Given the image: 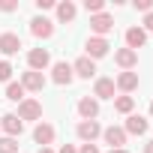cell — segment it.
I'll return each mask as SVG.
<instances>
[{
	"mask_svg": "<svg viewBox=\"0 0 153 153\" xmlns=\"http://www.w3.org/2000/svg\"><path fill=\"white\" fill-rule=\"evenodd\" d=\"M78 114H81V120H96L99 117V102L93 96H81L78 99Z\"/></svg>",
	"mask_w": 153,
	"mask_h": 153,
	"instance_id": "obj_14",
	"label": "cell"
},
{
	"mask_svg": "<svg viewBox=\"0 0 153 153\" xmlns=\"http://www.w3.org/2000/svg\"><path fill=\"white\" fill-rule=\"evenodd\" d=\"M147 126H150L147 117H141V114H129L126 123H123V132H126V135H144Z\"/></svg>",
	"mask_w": 153,
	"mask_h": 153,
	"instance_id": "obj_15",
	"label": "cell"
},
{
	"mask_svg": "<svg viewBox=\"0 0 153 153\" xmlns=\"http://www.w3.org/2000/svg\"><path fill=\"white\" fill-rule=\"evenodd\" d=\"M18 120H42V102L39 99H24L18 102Z\"/></svg>",
	"mask_w": 153,
	"mask_h": 153,
	"instance_id": "obj_5",
	"label": "cell"
},
{
	"mask_svg": "<svg viewBox=\"0 0 153 153\" xmlns=\"http://www.w3.org/2000/svg\"><path fill=\"white\" fill-rule=\"evenodd\" d=\"M57 153H78V150H75V147H72V144H63V147H60V150H57Z\"/></svg>",
	"mask_w": 153,
	"mask_h": 153,
	"instance_id": "obj_31",
	"label": "cell"
},
{
	"mask_svg": "<svg viewBox=\"0 0 153 153\" xmlns=\"http://www.w3.org/2000/svg\"><path fill=\"white\" fill-rule=\"evenodd\" d=\"M21 36L18 33H0V54H18Z\"/></svg>",
	"mask_w": 153,
	"mask_h": 153,
	"instance_id": "obj_18",
	"label": "cell"
},
{
	"mask_svg": "<svg viewBox=\"0 0 153 153\" xmlns=\"http://www.w3.org/2000/svg\"><path fill=\"white\" fill-rule=\"evenodd\" d=\"M114 63H117L123 72H132V69L138 66V51H132V48H117V51H114Z\"/></svg>",
	"mask_w": 153,
	"mask_h": 153,
	"instance_id": "obj_8",
	"label": "cell"
},
{
	"mask_svg": "<svg viewBox=\"0 0 153 153\" xmlns=\"http://www.w3.org/2000/svg\"><path fill=\"white\" fill-rule=\"evenodd\" d=\"M144 153H153V141H147V144H144Z\"/></svg>",
	"mask_w": 153,
	"mask_h": 153,
	"instance_id": "obj_32",
	"label": "cell"
},
{
	"mask_svg": "<svg viewBox=\"0 0 153 153\" xmlns=\"http://www.w3.org/2000/svg\"><path fill=\"white\" fill-rule=\"evenodd\" d=\"M30 33L36 39H51L54 36V21H48L45 15H36V18H30Z\"/></svg>",
	"mask_w": 153,
	"mask_h": 153,
	"instance_id": "obj_6",
	"label": "cell"
},
{
	"mask_svg": "<svg viewBox=\"0 0 153 153\" xmlns=\"http://www.w3.org/2000/svg\"><path fill=\"white\" fill-rule=\"evenodd\" d=\"M75 135H78L84 144H93L102 135V126H99V120H81L78 126H75Z\"/></svg>",
	"mask_w": 153,
	"mask_h": 153,
	"instance_id": "obj_2",
	"label": "cell"
},
{
	"mask_svg": "<svg viewBox=\"0 0 153 153\" xmlns=\"http://www.w3.org/2000/svg\"><path fill=\"white\" fill-rule=\"evenodd\" d=\"M90 30H93V36H108L111 30H114V18L108 15V12H99V15H90Z\"/></svg>",
	"mask_w": 153,
	"mask_h": 153,
	"instance_id": "obj_3",
	"label": "cell"
},
{
	"mask_svg": "<svg viewBox=\"0 0 153 153\" xmlns=\"http://www.w3.org/2000/svg\"><path fill=\"white\" fill-rule=\"evenodd\" d=\"M84 48H87V54H84V57H90V60L96 63L99 57H105V54H108V48H111V42H108V39H102V36H90Z\"/></svg>",
	"mask_w": 153,
	"mask_h": 153,
	"instance_id": "obj_7",
	"label": "cell"
},
{
	"mask_svg": "<svg viewBox=\"0 0 153 153\" xmlns=\"http://www.w3.org/2000/svg\"><path fill=\"white\" fill-rule=\"evenodd\" d=\"M12 72H15V69H12L9 60H0V81H9V78H12Z\"/></svg>",
	"mask_w": 153,
	"mask_h": 153,
	"instance_id": "obj_25",
	"label": "cell"
},
{
	"mask_svg": "<svg viewBox=\"0 0 153 153\" xmlns=\"http://www.w3.org/2000/svg\"><path fill=\"white\" fill-rule=\"evenodd\" d=\"M114 87H117L123 96H129L132 90H138V72H120L117 81H114Z\"/></svg>",
	"mask_w": 153,
	"mask_h": 153,
	"instance_id": "obj_11",
	"label": "cell"
},
{
	"mask_svg": "<svg viewBox=\"0 0 153 153\" xmlns=\"http://www.w3.org/2000/svg\"><path fill=\"white\" fill-rule=\"evenodd\" d=\"M132 108H135V99L132 96H114V111H120V114H132Z\"/></svg>",
	"mask_w": 153,
	"mask_h": 153,
	"instance_id": "obj_22",
	"label": "cell"
},
{
	"mask_svg": "<svg viewBox=\"0 0 153 153\" xmlns=\"http://www.w3.org/2000/svg\"><path fill=\"white\" fill-rule=\"evenodd\" d=\"M27 66H30L33 72L48 69V66H51V54H48V48H30V51H27Z\"/></svg>",
	"mask_w": 153,
	"mask_h": 153,
	"instance_id": "obj_4",
	"label": "cell"
},
{
	"mask_svg": "<svg viewBox=\"0 0 153 153\" xmlns=\"http://www.w3.org/2000/svg\"><path fill=\"white\" fill-rule=\"evenodd\" d=\"M21 87L30 90V93H42V87H45V75H42V72H33V69L21 72Z\"/></svg>",
	"mask_w": 153,
	"mask_h": 153,
	"instance_id": "obj_9",
	"label": "cell"
},
{
	"mask_svg": "<svg viewBox=\"0 0 153 153\" xmlns=\"http://www.w3.org/2000/svg\"><path fill=\"white\" fill-rule=\"evenodd\" d=\"M150 117H153V102H150Z\"/></svg>",
	"mask_w": 153,
	"mask_h": 153,
	"instance_id": "obj_35",
	"label": "cell"
},
{
	"mask_svg": "<svg viewBox=\"0 0 153 153\" xmlns=\"http://www.w3.org/2000/svg\"><path fill=\"white\" fill-rule=\"evenodd\" d=\"M0 129H3L9 138H18L24 132V123L18 120V114H3V117H0Z\"/></svg>",
	"mask_w": 153,
	"mask_h": 153,
	"instance_id": "obj_12",
	"label": "cell"
},
{
	"mask_svg": "<svg viewBox=\"0 0 153 153\" xmlns=\"http://www.w3.org/2000/svg\"><path fill=\"white\" fill-rule=\"evenodd\" d=\"M39 153H54V150L51 147H39Z\"/></svg>",
	"mask_w": 153,
	"mask_h": 153,
	"instance_id": "obj_33",
	"label": "cell"
},
{
	"mask_svg": "<svg viewBox=\"0 0 153 153\" xmlns=\"http://www.w3.org/2000/svg\"><path fill=\"white\" fill-rule=\"evenodd\" d=\"M15 9H18L15 0H0V12H15Z\"/></svg>",
	"mask_w": 153,
	"mask_h": 153,
	"instance_id": "obj_27",
	"label": "cell"
},
{
	"mask_svg": "<svg viewBox=\"0 0 153 153\" xmlns=\"http://www.w3.org/2000/svg\"><path fill=\"white\" fill-rule=\"evenodd\" d=\"M54 9H57V21L60 24H69V21H75V15H78V6H75L72 0H63V3H57Z\"/></svg>",
	"mask_w": 153,
	"mask_h": 153,
	"instance_id": "obj_19",
	"label": "cell"
},
{
	"mask_svg": "<svg viewBox=\"0 0 153 153\" xmlns=\"http://www.w3.org/2000/svg\"><path fill=\"white\" fill-rule=\"evenodd\" d=\"M78 153H99V147H96V144H81Z\"/></svg>",
	"mask_w": 153,
	"mask_h": 153,
	"instance_id": "obj_30",
	"label": "cell"
},
{
	"mask_svg": "<svg viewBox=\"0 0 153 153\" xmlns=\"http://www.w3.org/2000/svg\"><path fill=\"white\" fill-rule=\"evenodd\" d=\"M51 81H54V84H60V87H69V84L75 81L72 63H66V60H57V63L51 66Z\"/></svg>",
	"mask_w": 153,
	"mask_h": 153,
	"instance_id": "obj_1",
	"label": "cell"
},
{
	"mask_svg": "<svg viewBox=\"0 0 153 153\" xmlns=\"http://www.w3.org/2000/svg\"><path fill=\"white\" fill-rule=\"evenodd\" d=\"M144 45H147V33H144L141 27H129V30H126V48L138 51V48H144Z\"/></svg>",
	"mask_w": 153,
	"mask_h": 153,
	"instance_id": "obj_20",
	"label": "cell"
},
{
	"mask_svg": "<svg viewBox=\"0 0 153 153\" xmlns=\"http://www.w3.org/2000/svg\"><path fill=\"white\" fill-rule=\"evenodd\" d=\"M24 93H27V90L21 87V81H9V84H6V99H12V102H24V99H27Z\"/></svg>",
	"mask_w": 153,
	"mask_h": 153,
	"instance_id": "obj_21",
	"label": "cell"
},
{
	"mask_svg": "<svg viewBox=\"0 0 153 153\" xmlns=\"http://www.w3.org/2000/svg\"><path fill=\"white\" fill-rule=\"evenodd\" d=\"M144 33H153V12H147L144 15V27H141Z\"/></svg>",
	"mask_w": 153,
	"mask_h": 153,
	"instance_id": "obj_29",
	"label": "cell"
},
{
	"mask_svg": "<svg viewBox=\"0 0 153 153\" xmlns=\"http://www.w3.org/2000/svg\"><path fill=\"white\" fill-rule=\"evenodd\" d=\"M0 153H18V141L9 138V135H3V138H0Z\"/></svg>",
	"mask_w": 153,
	"mask_h": 153,
	"instance_id": "obj_23",
	"label": "cell"
},
{
	"mask_svg": "<svg viewBox=\"0 0 153 153\" xmlns=\"http://www.w3.org/2000/svg\"><path fill=\"white\" fill-rule=\"evenodd\" d=\"M33 141L36 144H42V147H51V141H54V126L51 123H36V129H33Z\"/></svg>",
	"mask_w": 153,
	"mask_h": 153,
	"instance_id": "obj_16",
	"label": "cell"
},
{
	"mask_svg": "<svg viewBox=\"0 0 153 153\" xmlns=\"http://www.w3.org/2000/svg\"><path fill=\"white\" fill-rule=\"evenodd\" d=\"M102 138H105V144H111V150H120L129 135L123 132V126H108V129H102Z\"/></svg>",
	"mask_w": 153,
	"mask_h": 153,
	"instance_id": "obj_10",
	"label": "cell"
},
{
	"mask_svg": "<svg viewBox=\"0 0 153 153\" xmlns=\"http://www.w3.org/2000/svg\"><path fill=\"white\" fill-rule=\"evenodd\" d=\"M72 72L78 75V78H93V75H96V63L90 57H78L72 63Z\"/></svg>",
	"mask_w": 153,
	"mask_h": 153,
	"instance_id": "obj_17",
	"label": "cell"
},
{
	"mask_svg": "<svg viewBox=\"0 0 153 153\" xmlns=\"http://www.w3.org/2000/svg\"><path fill=\"white\" fill-rule=\"evenodd\" d=\"M132 6H135L138 12H144V15H147V12H153V0H135Z\"/></svg>",
	"mask_w": 153,
	"mask_h": 153,
	"instance_id": "obj_26",
	"label": "cell"
},
{
	"mask_svg": "<svg viewBox=\"0 0 153 153\" xmlns=\"http://www.w3.org/2000/svg\"><path fill=\"white\" fill-rule=\"evenodd\" d=\"M57 3H54V0H36V9L39 12H45V9H54Z\"/></svg>",
	"mask_w": 153,
	"mask_h": 153,
	"instance_id": "obj_28",
	"label": "cell"
},
{
	"mask_svg": "<svg viewBox=\"0 0 153 153\" xmlns=\"http://www.w3.org/2000/svg\"><path fill=\"white\" fill-rule=\"evenodd\" d=\"M84 9L90 15H99V12H105V0H84Z\"/></svg>",
	"mask_w": 153,
	"mask_h": 153,
	"instance_id": "obj_24",
	"label": "cell"
},
{
	"mask_svg": "<svg viewBox=\"0 0 153 153\" xmlns=\"http://www.w3.org/2000/svg\"><path fill=\"white\" fill-rule=\"evenodd\" d=\"M108 153H129V150H126V147H120V150H108Z\"/></svg>",
	"mask_w": 153,
	"mask_h": 153,
	"instance_id": "obj_34",
	"label": "cell"
},
{
	"mask_svg": "<svg viewBox=\"0 0 153 153\" xmlns=\"http://www.w3.org/2000/svg\"><path fill=\"white\" fill-rule=\"evenodd\" d=\"M114 78H96V84H93V99L99 102V99H114Z\"/></svg>",
	"mask_w": 153,
	"mask_h": 153,
	"instance_id": "obj_13",
	"label": "cell"
}]
</instances>
